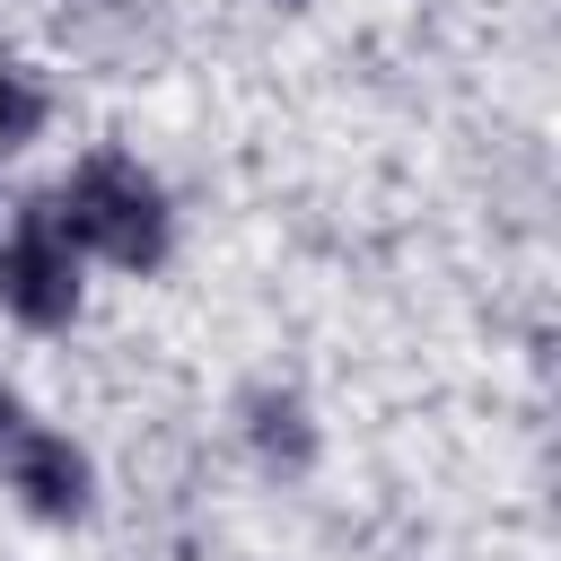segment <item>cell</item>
Instances as JSON below:
<instances>
[{"instance_id":"6da1fadb","label":"cell","mask_w":561,"mask_h":561,"mask_svg":"<svg viewBox=\"0 0 561 561\" xmlns=\"http://www.w3.org/2000/svg\"><path fill=\"white\" fill-rule=\"evenodd\" d=\"M53 219H61L70 245H88V254H105V263H123V272L167 263V202H158V184H149L131 158H114V149H96V158L53 193Z\"/></svg>"},{"instance_id":"7a4b0ae2","label":"cell","mask_w":561,"mask_h":561,"mask_svg":"<svg viewBox=\"0 0 561 561\" xmlns=\"http://www.w3.org/2000/svg\"><path fill=\"white\" fill-rule=\"evenodd\" d=\"M70 254H79V245L61 237L53 202H26L18 237L0 245V307H9L18 324H35V333L70 324V307H79V263H70Z\"/></svg>"},{"instance_id":"3957f363","label":"cell","mask_w":561,"mask_h":561,"mask_svg":"<svg viewBox=\"0 0 561 561\" xmlns=\"http://www.w3.org/2000/svg\"><path fill=\"white\" fill-rule=\"evenodd\" d=\"M9 482L35 517H79L88 508V456L53 430H9Z\"/></svg>"},{"instance_id":"277c9868","label":"cell","mask_w":561,"mask_h":561,"mask_svg":"<svg viewBox=\"0 0 561 561\" xmlns=\"http://www.w3.org/2000/svg\"><path fill=\"white\" fill-rule=\"evenodd\" d=\"M245 412H254V438H263V456H280V465H307V412H298L289 394H254Z\"/></svg>"},{"instance_id":"5b68a950","label":"cell","mask_w":561,"mask_h":561,"mask_svg":"<svg viewBox=\"0 0 561 561\" xmlns=\"http://www.w3.org/2000/svg\"><path fill=\"white\" fill-rule=\"evenodd\" d=\"M35 114H44V105H35V88H18V79L0 70V158H9V149L35 131Z\"/></svg>"},{"instance_id":"8992f818","label":"cell","mask_w":561,"mask_h":561,"mask_svg":"<svg viewBox=\"0 0 561 561\" xmlns=\"http://www.w3.org/2000/svg\"><path fill=\"white\" fill-rule=\"evenodd\" d=\"M9 430H18V403H9V386H0V438H9Z\"/></svg>"}]
</instances>
